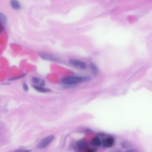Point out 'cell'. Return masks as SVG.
Returning <instances> with one entry per match:
<instances>
[{"label":"cell","mask_w":152,"mask_h":152,"mask_svg":"<svg viewBox=\"0 0 152 152\" xmlns=\"http://www.w3.org/2000/svg\"><path fill=\"white\" fill-rule=\"evenodd\" d=\"M91 79L90 77L69 76L63 78L61 80L62 84L76 85L82 82H87Z\"/></svg>","instance_id":"obj_1"},{"label":"cell","mask_w":152,"mask_h":152,"mask_svg":"<svg viewBox=\"0 0 152 152\" xmlns=\"http://www.w3.org/2000/svg\"><path fill=\"white\" fill-rule=\"evenodd\" d=\"M55 137L53 135H50L42 139L37 146V148L40 149L45 148L53 141Z\"/></svg>","instance_id":"obj_2"},{"label":"cell","mask_w":152,"mask_h":152,"mask_svg":"<svg viewBox=\"0 0 152 152\" xmlns=\"http://www.w3.org/2000/svg\"><path fill=\"white\" fill-rule=\"evenodd\" d=\"M39 55L40 57L42 59L45 60L58 62L61 61V60L59 58L57 57L56 56L53 55L52 54L41 53H40Z\"/></svg>","instance_id":"obj_3"},{"label":"cell","mask_w":152,"mask_h":152,"mask_svg":"<svg viewBox=\"0 0 152 152\" xmlns=\"http://www.w3.org/2000/svg\"><path fill=\"white\" fill-rule=\"evenodd\" d=\"M69 62L71 64L75 66L79 67L83 69H86L87 65L84 62L80 61V60L75 59H71L69 61Z\"/></svg>","instance_id":"obj_4"},{"label":"cell","mask_w":152,"mask_h":152,"mask_svg":"<svg viewBox=\"0 0 152 152\" xmlns=\"http://www.w3.org/2000/svg\"><path fill=\"white\" fill-rule=\"evenodd\" d=\"M115 140L113 137L108 136L103 141V146L106 148H109L112 147L114 144Z\"/></svg>","instance_id":"obj_5"},{"label":"cell","mask_w":152,"mask_h":152,"mask_svg":"<svg viewBox=\"0 0 152 152\" xmlns=\"http://www.w3.org/2000/svg\"><path fill=\"white\" fill-rule=\"evenodd\" d=\"M76 145L78 149L81 151L86 150L88 147V143L83 141H78L76 143Z\"/></svg>","instance_id":"obj_6"},{"label":"cell","mask_w":152,"mask_h":152,"mask_svg":"<svg viewBox=\"0 0 152 152\" xmlns=\"http://www.w3.org/2000/svg\"><path fill=\"white\" fill-rule=\"evenodd\" d=\"M91 144L95 147H98L102 144V141L100 138L98 137H95L92 139L91 141Z\"/></svg>","instance_id":"obj_7"},{"label":"cell","mask_w":152,"mask_h":152,"mask_svg":"<svg viewBox=\"0 0 152 152\" xmlns=\"http://www.w3.org/2000/svg\"><path fill=\"white\" fill-rule=\"evenodd\" d=\"M33 88L38 92L42 93H46L51 92V90L48 88H46L40 86H38L36 85H33L32 86Z\"/></svg>","instance_id":"obj_8"},{"label":"cell","mask_w":152,"mask_h":152,"mask_svg":"<svg viewBox=\"0 0 152 152\" xmlns=\"http://www.w3.org/2000/svg\"><path fill=\"white\" fill-rule=\"evenodd\" d=\"M10 4L13 9L16 10H19L21 8V4L18 0H11Z\"/></svg>","instance_id":"obj_9"},{"label":"cell","mask_w":152,"mask_h":152,"mask_svg":"<svg viewBox=\"0 0 152 152\" xmlns=\"http://www.w3.org/2000/svg\"><path fill=\"white\" fill-rule=\"evenodd\" d=\"M90 67L93 74L95 76L98 75L99 73V71L96 65L92 63H91L90 64Z\"/></svg>","instance_id":"obj_10"},{"label":"cell","mask_w":152,"mask_h":152,"mask_svg":"<svg viewBox=\"0 0 152 152\" xmlns=\"http://www.w3.org/2000/svg\"><path fill=\"white\" fill-rule=\"evenodd\" d=\"M7 18L4 14L0 12V22L4 26L7 23Z\"/></svg>","instance_id":"obj_11"},{"label":"cell","mask_w":152,"mask_h":152,"mask_svg":"<svg viewBox=\"0 0 152 152\" xmlns=\"http://www.w3.org/2000/svg\"><path fill=\"white\" fill-rule=\"evenodd\" d=\"M26 74H24L20 76H17L15 77H13V78H10L8 80L10 81H14L18 79L23 78L25 77L26 75Z\"/></svg>","instance_id":"obj_12"},{"label":"cell","mask_w":152,"mask_h":152,"mask_svg":"<svg viewBox=\"0 0 152 152\" xmlns=\"http://www.w3.org/2000/svg\"><path fill=\"white\" fill-rule=\"evenodd\" d=\"M32 82L34 84H37L39 83L40 80L39 78L36 77H34L32 78Z\"/></svg>","instance_id":"obj_13"},{"label":"cell","mask_w":152,"mask_h":152,"mask_svg":"<svg viewBox=\"0 0 152 152\" xmlns=\"http://www.w3.org/2000/svg\"><path fill=\"white\" fill-rule=\"evenodd\" d=\"M23 88L24 90L26 91V92H27L29 90V86H28L27 84L25 83L23 84Z\"/></svg>","instance_id":"obj_14"},{"label":"cell","mask_w":152,"mask_h":152,"mask_svg":"<svg viewBox=\"0 0 152 152\" xmlns=\"http://www.w3.org/2000/svg\"><path fill=\"white\" fill-rule=\"evenodd\" d=\"M30 151H31L29 150L23 149H20L16 151V152H29Z\"/></svg>","instance_id":"obj_15"},{"label":"cell","mask_w":152,"mask_h":152,"mask_svg":"<svg viewBox=\"0 0 152 152\" xmlns=\"http://www.w3.org/2000/svg\"><path fill=\"white\" fill-rule=\"evenodd\" d=\"M3 25L0 22V34L3 32Z\"/></svg>","instance_id":"obj_16"},{"label":"cell","mask_w":152,"mask_h":152,"mask_svg":"<svg viewBox=\"0 0 152 152\" xmlns=\"http://www.w3.org/2000/svg\"><path fill=\"white\" fill-rule=\"evenodd\" d=\"M45 82L44 80H42L41 83H40V86L44 87L45 86Z\"/></svg>","instance_id":"obj_17"},{"label":"cell","mask_w":152,"mask_h":152,"mask_svg":"<svg viewBox=\"0 0 152 152\" xmlns=\"http://www.w3.org/2000/svg\"><path fill=\"white\" fill-rule=\"evenodd\" d=\"M11 84V83L9 82H5L2 84L1 85L4 86H8Z\"/></svg>","instance_id":"obj_18"}]
</instances>
